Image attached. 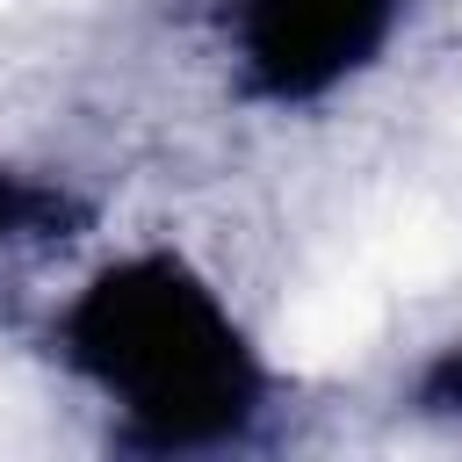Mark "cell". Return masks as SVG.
<instances>
[{
  "label": "cell",
  "instance_id": "cell-1",
  "mask_svg": "<svg viewBox=\"0 0 462 462\" xmlns=\"http://www.w3.org/2000/svg\"><path fill=\"white\" fill-rule=\"evenodd\" d=\"M51 354L108 419V440L152 462L245 455L282 411V375L245 318L195 260L166 245L101 260L58 303Z\"/></svg>",
  "mask_w": 462,
  "mask_h": 462
},
{
  "label": "cell",
  "instance_id": "cell-2",
  "mask_svg": "<svg viewBox=\"0 0 462 462\" xmlns=\"http://www.w3.org/2000/svg\"><path fill=\"white\" fill-rule=\"evenodd\" d=\"M419 0H217V43L245 101L303 116L361 87Z\"/></svg>",
  "mask_w": 462,
  "mask_h": 462
},
{
  "label": "cell",
  "instance_id": "cell-3",
  "mask_svg": "<svg viewBox=\"0 0 462 462\" xmlns=\"http://www.w3.org/2000/svg\"><path fill=\"white\" fill-rule=\"evenodd\" d=\"M79 224H87V209H79V195H72L65 180H43V173H22V166H0V267L65 245Z\"/></svg>",
  "mask_w": 462,
  "mask_h": 462
},
{
  "label": "cell",
  "instance_id": "cell-4",
  "mask_svg": "<svg viewBox=\"0 0 462 462\" xmlns=\"http://www.w3.org/2000/svg\"><path fill=\"white\" fill-rule=\"evenodd\" d=\"M411 411L462 426V332L419 361V375H411Z\"/></svg>",
  "mask_w": 462,
  "mask_h": 462
}]
</instances>
